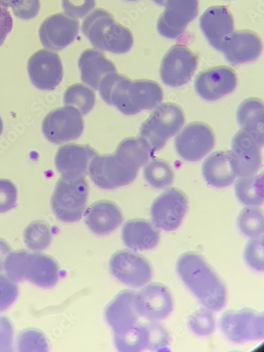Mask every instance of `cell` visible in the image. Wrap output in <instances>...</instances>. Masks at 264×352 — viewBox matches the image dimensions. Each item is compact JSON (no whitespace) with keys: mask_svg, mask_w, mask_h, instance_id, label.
<instances>
[{"mask_svg":"<svg viewBox=\"0 0 264 352\" xmlns=\"http://www.w3.org/2000/svg\"><path fill=\"white\" fill-rule=\"evenodd\" d=\"M176 272L199 302L212 311L226 305L227 288L204 256L195 252L183 254L176 262Z\"/></svg>","mask_w":264,"mask_h":352,"instance_id":"obj_1","label":"cell"},{"mask_svg":"<svg viewBox=\"0 0 264 352\" xmlns=\"http://www.w3.org/2000/svg\"><path fill=\"white\" fill-rule=\"evenodd\" d=\"M82 32L96 48L102 51L124 54L133 45V36L129 29L102 8L95 10L85 18Z\"/></svg>","mask_w":264,"mask_h":352,"instance_id":"obj_2","label":"cell"},{"mask_svg":"<svg viewBox=\"0 0 264 352\" xmlns=\"http://www.w3.org/2000/svg\"><path fill=\"white\" fill-rule=\"evenodd\" d=\"M88 191L84 175H62L51 198L52 209L57 219L65 223L80 220L85 211Z\"/></svg>","mask_w":264,"mask_h":352,"instance_id":"obj_3","label":"cell"},{"mask_svg":"<svg viewBox=\"0 0 264 352\" xmlns=\"http://www.w3.org/2000/svg\"><path fill=\"white\" fill-rule=\"evenodd\" d=\"M185 115L182 107L173 103H164L157 107L141 126L139 138L155 153L162 150L168 138L182 129Z\"/></svg>","mask_w":264,"mask_h":352,"instance_id":"obj_4","label":"cell"},{"mask_svg":"<svg viewBox=\"0 0 264 352\" xmlns=\"http://www.w3.org/2000/svg\"><path fill=\"white\" fill-rule=\"evenodd\" d=\"M221 327L225 336L234 343L258 340L263 338V314L248 308L230 310L222 315Z\"/></svg>","mask_w":264,"mask_h":352,"instance_id":"obj_5","label":"cell"},{"mask_svg":"<svg viewBox=\"0 0 264 352\" xmlns=\"http://www.w3.org/2000/svg\"><path fill=\"white\" fill-rule=\"evenodd\" d=\"M109 270L115 278L133 288H141L148 284L153 274L148 259L129 250H120L112 255Z\"/></svg>","mask_w":264,"mask_h":352,"instance_id":"obj_6","label":"cell"},{"mask_svg":"<svg viewBox=\"0 0 264 352\" xmlns=\"http://www.w3.org/2000/svg\"><path fill=\"white\" fill-rule=\"evenodd\" d=\"M84 130L80 111L73 107H63L48 113L42 124L45 138L52 143L61 144L78 139Z\"/></svg>","mask_w":264,"mask_h":352,"instance_id":"obj_7","label":"cell"},{"mask_svg":"<svg viewBox=\"0 0 264 352\" xmlns=\"http://www.w3.org/2000/svg\"><path fill=\"white\" fill-rule=\"evenodd\" d=\"M188 199L178 188H170L157 197L153 203L151 214L153 224L165 231L178 229L188 210Z\"/></svg>","mask_w":264,"mask_h":352,"instance_id":"obj_8","label":"cell"},{"mask_svg":"<svg viewBox=\"0 0 264 352\" xmlns=\"http://www.w3.org/2000/svg\"><path fill=\"white\" fill-rule=\"evenodd\" d=\"M197 65L198 58L189 47L174 45L162 58L160 70L162 80L170 87L183 86L190 80Z\"/></svg>","mask_w":264,"mask_h":352,"instance_id":"obj_9","label":"cell"},{"mask_svg":"<svg viewBox=\"0 0 264 352\" xmlns=\"http://www.w3.org/2000/svg\"><path fill=\"white\" fill-rule=\"evenodd\" d=\"M138 171L125 166L114 155H98L88 168V173L94 183L104 190L130 184L136 178Z\"/></svg>","mask_w":264,"mask_h":352,"instance_id":"obj_10","label":"cell"},{"mask_svg":"<svg viewBox=\"0 0 264 352\" xmlns=\"http://www.w3.org/2000/svg\"><path fill=\"white\" fill-rule=\"evenodd\" d=\"M214 144L212 129L200 122L189 124L175 140L176 151L188 162L199 161L213 149Z\"/></svg>","mask_w":264,"mask_h":352,"instance_id":"obj_11","label":"cell"},{"mask_svg":"<svg viewBox=\"0 0 264 352\" xmlns=\"http://www.w3.org/2000/svg\"><path fill=\"white\" fill-rule=\"evenodd\" d=\"M33 85L42 91H53L63 80L64 71L60 55L49 50L35 52L28 62Z\"/></svg>","mask_w":264,"mask_h":352,"instance_id":"obj_12","label":"cell"},{"mask_svg":"<svg viewBox=\"0 0 264 352\" xmlns=\"http://www.w3.org/2000/svg\"><path fill=\"white\" fill-rule=\"evenodd\" d=\"M165 10L157 24L162 36L170 39L180 38L188 25L197 16L198 0H166Z\"/></svg>","mask_w":264,"mask_h":352,"instance_id":"obj_13","label":"cell"},{"mask_svg":"<svg viewBox=\"0 0 264 352\" xmlns=\"http://www.w3.org/2000/svg\"><path fill=\"white\" fill-rule=\"evenodd\" d=\"M238 84L234 71L220 66L200 72L195 78V87L198 95L205 100L217 101L233 92Z\"/></svg>","mask_w":264,"mask_h":352,"instance_id":"obj_14","label":"cell"},{"mask_svg":"<svg viewBox=\"0 0 264 352\" xmlns=\"http://www.w3.org/2000/svg\"><path fill=\"white\" fill-rule=\"evenodd\" d=\"M79 33V22L66 14L60 13L47 17L39 29L43 45L54 51H60L71 45Z\"/></svg>","mask_w":264,"mask_h":352,"instance_id":"obj_15","label":"cell"},{"mask_svg":"<svg viewBox=\"0 0 264 352\" xmlns=\"http://www.w3.org/2000/svg\"><path fill=\"white\" fill-rule=\"evenodd\" d=\"M135 305L140 316L152 321H158L171 314L173 300L166 286L154 283L135 293Z\"/></svg>","mask_w":264,"mask_h":352,"instance_id":"obj_16","label":"cell"},{"mask_svg":"<svg viewBox=\"0 0 264 352\" xmlns=\"http://www.w3.org/2000/svg\"><path fill=\"white\" fill-rule=\"evenodd\" d=\"M263 43L257 34L250 30L233 32L223 43L221 51L232 65L253 62L260 56Z\"/></svg>","mask_w":264,"mask_h":352,"instance_id":"obj_17","label":"cell"},{"mask_svg":"<svg viewBox=\"0 0 264 352\" xmlns=\"http://www.w3.org/2000/svg\"><path fill=\"white\" fill-rule=\"evenodd\" d=\"M140 314L135 305V292L124 290L107 305L105 318L113 335L123 334L138 324Z\"/></svg>","mask_w":264,"mask_h":352,"instance_id":"obj_18","label":"cell"},{"mask_svg":"<svg viewBox=\"0 0 264 352\" xmlns=\"http://www.w3.org/2000/svg\"><path fill=\"white\" fill-rule=\"evenodd\" d=\"M201 30L210 44L221 51L224 41L234 32V19L224 6H212L201 16Z\"/></svg>","mask_w":264,"mask_h":352,"instance_id":"obj_19","label":"cell"},{"mask_svg":"<svg viewBox=\"0 0 264 352\" xmlns=\"http://www.w3.org/2000/svg\"><path fill=\"white\" fill-rule=\"evenodd\" d=\"M262 146L243 129L234 136L230 152L236 162L238 175L242 177L256 173L261 166Z\"/></svg>","mask_w":264,"mask_h":352,"instance_id":"obj_20","label":"cell"},{"mask_svg":"<svg viewBox=\"0 0 264 352\" xmlns=\"http://www.w3.org/2000/svg\"><path fill=\"white\" fill-rule=\"evenodd\" d=\"M98 155L90 145L69 144L58 150L55 165L62 175H85L91 161Z\"/></svg>","mask_w":264,"mask_h":352,"instance_id":"obj_21","label":"cell"},{"mask_svg":"<svg viewBox=\"0 0 264 352\" xmlns=\"http://www.w3.org/2000/svg\"><path fill=\"white\" fill-rule=\"evenodd\" d=\"M124 220L117 205L108 200L98 201L91 205L85 212V223L98 236H107L120 227Z\"/></svg>","mask_w":264,"mask_h":352,"instance_id":"obj_22","label":"cell"},{"mask_svg":"<svg viewBox=\"0 0 264 352\" xmlns=\"http://www.w3.org/2000/svg\"><path fill=\"white\" fill-rule=\"evenodd\" d=\"M202 174L209 185L218 188L230 186L239 176L230 151L212 154L203 164Z\"/></svg>","mask_w":264,"mask_h":352,"instance_id":"obj_23","label":"cell"},{"mask_svg":"<svg viewBox=\"0 0 264 352\" xmlns=\"http://www.w3.org/2000/svg\"><path fill=\"white\" fill-rule=\"evenodd\" d=\"M82 81L99 90L102 80L109 74L116 72L115 65L99 50L87 49L79 56L78 61Z\"/></svg>","mask_w":264,"mask_h":352,"instance_id":"obj_24","label":"cell"},{"mask_svg":"<svg viewBox=\"0 0 264 352\" xmlns=\"http://www.w3.org/2000/svg\"><path fill=\"white\" fill-rule=\"evenodd\" d=\"M122 239L126 246L134 251L150 250L159 244L160 232L148 221L132 219L123 227Z\"/></svg>","mask_w":264,"mask_h":352,"instance_id":"obj_25","label":"cell"},{"mask_svg":"<svg viewBox=\"0 0 264 352\" xmlns=\"http://www.w3.org/2000/svg\"><path fill=\"white\" fill-rule=\"evenodd\" d=\"M58 267L56 260L41 253H29L25 280L42 288H52L58 280Z\"/></svg>","mask_w":264,"mask_h":352,"instance_id":"obj_26","label":"cell"},{"mask_svg":"<svg viewBox=\"0 0 264 352\" xmlns=\"http://www.w3.org/2000/svg\"><path fill=\"white\" fill-rule=\"evenodd\" d=\"M128 95L131 115L144 109L156 108L164 98L160 85L154 80L146 79L131 81Z\"/></svg>","mask_w":264,"mask_h":352,"instance_id":"obj_27","label":"cell"},{"mask_svg":"<svg viewBox=\"0 0 264 352\" xmlns=\"http://www.w3.org/2000/svg\"><path fill=\"white\" fill-rule=\"evenodd\" d=\"M131 81L128 77L116 72L107 74L99 87L102 98L123 113L131 115L128 95Z\"/></svg>","mask_w":264,"mask_h":352,"instance_id":"obj_28","label":"cell"},{"mask_svg":"<svg viewBox=\"0 0 264 352\" xmlns=\"http://www.w3.org/2000/svg\"><path fill=\"white\" fill-rule=\"evenodd\" d=\"M263 103L258 98L245 100L237 111V120L242 127L261 146L263 144Z\"/></svg>","mask_w":264,"mask_h":352,"instance_id":"obj_29","label":"cell"},{"mask_svg":"<svg viewBox=\"0 0 264 352\" xmlns=\"http://www.w3.org/2000/svg\"><path fill=\"white\" fill-rule=\"evenodd\" d=\"M152 151L140 138H129L122 141L113 154L125 166L138 170L148 162Z\"/></svg>","mask_w":264,"mask_h":352,"instance_id":"obj_30","label":"cell"},{"mask_svg":"<svg viewBox=\"0 0 264 352\" xmlns=\"http://www.w3.org/2000/svg\"><path fill=\"white\" fill-rule=\"evenodd\" d=\"M241 202L248 206H259L263 202V175L242 176L234 186Z\"/></svg>","mask_w":264,"mask_h":352,"instance_id":"obj_31","label":"cell"},{"mask_svg":"<svg viewBox=\"0 0 264 352\" xmlns=\"http://www.w3.org/2000/svg\"><path fill=\"white\" fill-rule=\"evenodd\" d=\"M117 349L124 352H136L148 349L149 333L148 327L136 324L127 332L121 335H113Z\"/></svg>","mask_w":264,"mask_h":352,"instance_id":"obj_32","label":"cell"},{"mask_svg":"<svg viewBox=\"0 0 264 352\" xmlns=\"http://www.w3.org/2000/svg\"><path fill=\"white\" fill-rule=\"evenodd\" d=\"M52 233L50 225L43 221H36L29 224L23 232V240L28 248L42 251L49 247Z\"/></svg>","mask_w":264,"mask_h":352,"instance_id":"obj_33","label":"cell"},{"mask_svg":"<svg viewBox=\"0 0 264 352\" xmlns=\"http://www.w3.org/2000/svg\"><path fill=\"white\" fill-rule=\"evenodd\" d=\"M64 103L77 109L82 115L89 113L96 104V95L82 84L70 86L64 95Z\"/></svg>","mask_w":264,"mask_h":352,"instance_id":"obj_34","label":"cell"},{"mask_svg":"<svg viewBox=\"0 0 264 352\" xmlns=\"http://www.w3.org/2000/svg\"><path fill=\"white\" fill-rule=\"evenodd\" d=\"M144 179L151 186L163 189L170 186L174 172L169 164L163 160H154L144 168Z\"/></svg>","mask_w":264,"mask_h":352,"instance_id":"obj_35","label":"cell"},{"mask_svg":"<svg viewBox=\"0 0 264 352\" xmlns=\"http://www.w3.org/2000/svg\"><path fill=\"white\" fill-rule=\"evenodd\" d=\"M237 224L240 230L245 236L256 239L263 233V213L256 208H245L240 213Z\"/></svg>","mask_w":264,"mask_h":352,"instance_id":"obj_36","label":"cell"},{"mask_svg":"<svg viewBox=\"0 0 264 352\" xmlns=\"http://www.w3.org/2000/svg\"><path fill=\"white\" fill-rule=\"evenodd\" d=\"M188 326L199 336H208L213 333L216 322L212 311L201 308L193 312L188 318Z\"/></svg>","mask_w":264,"mask_h":352,"instance_id":"obj_37","label":"cell"},{"mask_svg":"<svg viewBox=\"0 0 264 352\" xmlns=\"http://www.w3.org/2000/svg\"><path fill=\"white\" fill-rule=\"evenodd\" d=\"M29 252L19 250L11 252L7 257L4 269L8 276L14 282L25 280V272Z\"/></svg>","mask_w":264,"mask_h":352,"instance_id":"obj_38","label":"cell"},{"mask_svg":"<svg viewBox=\"0 0 264 352\" xmlns=\"http://www.w3.org/2000/svg\"><path fill=\"white\" fill-rule=\"evenodd\" d=\"M17 344L20 351H47L49 349L45 336L36 329L23 331L19 336Z\"/></svg>","mask_w":264,"mask_h":352,"instance_id":"obj_39","label":"cell"},{"mask_svg":"<svg viewBox=\"0 0 264 352\" xmlns=\"http://www.w3.org/2000/svg\"><path fill=\"white\" fill-rule=\"evenodd\" d=\"M0 2L11 8L15 16L23 20L35 18L41 8L40 0H0Z\"/></svg>","mask_w":264,"mask_h":352,"instance_id":"obj_40","label":"cell"},{"mask_svg":"<svg viewBox=\"0 0 264 352\" xmlns=\"http://www.w3.org/2000/svg\"><path fill=\"white\" fill-rule=\"evenodd\" d=\"M244 258L248 265L257 272H263L264 268L263 239H253L246 245Z\"/></svg>","mask_w":264,"mask_h":352,"instance_id":"obj_41","label":"cell"},{"mask_svg":"<svg viewBox=\"0 0 264 352\" xmlns=\"http://www.w3.org/2000/svg\"><path fill=\"white\" fill-rule=\"evenodd\" d=\"M19 296V287L16 282L8 276L0 274V312L9 309Z\"/></svg>","mask_w":264,"mask_h":352,"instance_id":"obj_42","label":"cell"},{"mask_svg":"<svg viewBox=\"0 0 264 352\" xmlns=\"http://www.w3.org/2000/svg\"><path fill=\"white\" fill-rule=\"evenodd\" d=\"M17 188L8 179H0V214L13 210L17 202Z\"/></svg>","mask_w":264,"mask_h":352,"instance_id":"obj_43","label":"cell"},{"mask_svg":"<svg viewBox=\"0 0 264 352\" xmlns=\"http://www.w3.org/2000/svg\"><path fill=\"white\" fill-rule=\"evenodd\" d=\"M62 5L67 15L82 19L94 10L96 3V0H62Z\"/></svg>","mask_w":264,"mask_h":352,"instance_id":"obj_44","label":"cell"},{"mask_svg":"<svg viewBox=\"0 0 264 352\" xmlns=\"http://www.w3.org/2000/svg\"><path fill=\"white\" fill-rule=\"evenodd\" d=\"M149 333L148 347L156 351H168L170 337L166 330L160 324H146Z\"/></svg>","mask_w":264,"mask_h":352,"instance_id":"obj_45","label":"cell"},{"mask_svg":"<svg viewBox=\"0 0 264 352\" xmlns=\"http://www.w3.org/2000/svg\"><path fill=\"white\" fill-rule=\"evenodd\" d=\"M14 329L10 320L0 315V351L13 349Z\"/></svg>","mask_w":264,"mask_h":352,"instance_id":"obj_46","label":"cell"},{"mask_svg":"<svg viewBox=\"0 0 264 352\" xmlns=\"http://www.w3.org/2000/svg\"><path fill=\"white\" fill-rule=\"evenodd\" d=\"M12 28L13 19L12 15L8 8L0 2V47L5 43Z\"/></svg>","mask_w":264,"mask_h":352,"instance_id":"obj_47","label":"cell"},{"mask_svg":"<svg viewBox=\"0 0 264 352\" xmlns=\"http://www.w3.org/2000/svg\"><path fill=\"white\" fill-rule=\"evenodd\" d=\"M11 252V248L8 243L0 239V272L4 270L6 260Z\"/></svg>","mask_w":264,"mask_h":352,"instance_id":"obj_48","label":"cell"},{"mask_svg":"<svg viewBox=\"0 0 264 352\" xmlns=\"http://www.w3.org/2000/svg\"><path fill=\"white\" fill-rule=\"evenodd\" d=\"M153 1L160 6H164L166 3V0H153Z\"/></svg>","mask_w":264,"mask_h":352,"instance_id":"obj_49","label":"cell"},{"mask_svg":"<svg viewBox=\"0 0 264 352\" xmlns=\"http://www.w3.org/2000/svg\"><path fill=\"white\" fill-rule=\"evenodd\" d=\"M3 131V123L1 119V117H0V135H1Z\"/></svg>","mask_w":264,"mask_h":352,"instance_id":"obj_50","label":"cell"},{"mask_svg":"<svg viewBox=\"0 0 264 352\" xmlns=\"http://www.w3.org/2000/svg\"><path fill=\"white\" fill-rule=\"evenodd\" d=\"M126 1H136V0H126Z\"/></svg>","mask_w":264,"mask_h":352,"instance_id":"obj_51","label":"cell"}]
</instances>
